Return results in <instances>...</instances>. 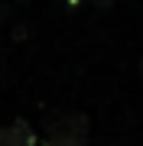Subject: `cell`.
Masks as SVG:
<instances>
[{
    "instance_id": "6da1fadb",
    "label": "cell",
    "mask_w": 143,
    "mask_h": 146,
    "mask_svg": "<svg viewBox=\"0 0 143 146\" xmlns=\"http://www.w3.org/2000/svg\"><path fill=\"white\" fill-rule=\"evenodd\" d=\"M46 146H88V120L81 114H59L49 120Z\"/></svg>"
},
{
    "instance_id": "7a4b0ae2",
    "label": "cell",
    "mask_w": 143,
    "mask_h": 146,
    "mask_svg": "<svg viewBox=\"0 0 143 146\" xmlns=\"http://www.w3.org/2000/svg\"><path fill=\"white\" fill-rule=\"evenodd\" d=\"M0 146H36V133L26 120H13L0 127Z\"/></svg>"
},
{
    "instance_id": "3957f363",
    "label": "cell",
    "mask_w": 143,
    "mask_h": 146,
    "mask_svg": "<svg viewBox=\"0 0 143 146\" xmlns=\"http://www.w3.org/2000/svg\"><path fill=\"white\" fill-rule=\"evenodd\" d=\"M140 75H143V65H140Z\"/></svg>"
}]
</instances>
